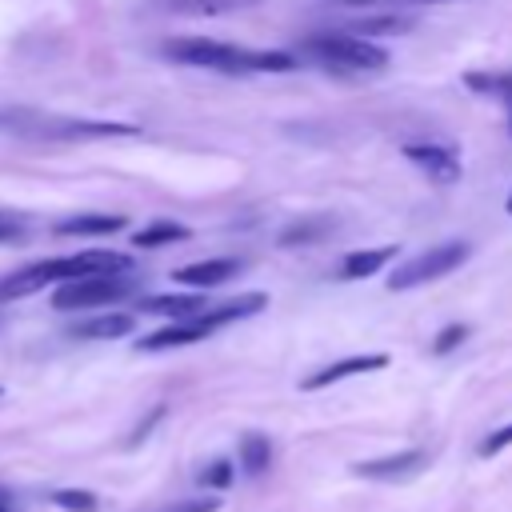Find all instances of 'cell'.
<instances>
[{"instance_id":"obj_1","label":"cell","mask_w":512,"mask_h":512,"mask_svg":"<svg viewBox=\"0 0 512 512\" xmlns=\"http://www.w3.org/2000/svg\"><path fill=\"white\" fill-rule=\"evenodd\" d=\"M132 268L128 256L120 252H76V256H56V260H36L12 276L0 280V300H16V296H32L48 284H72V280H88V276H124Z\"/></svg>"},{"instance_id":"obj_2","label":"cell","mask_w":512,"mask_h":512,"mask_svg":"<svg viewBox=\"0 0 512 512\" xmlns=\"http://www.w3.org/2000/svg\"><path fill=\"white\" fill-rule=\"evenodd\" d=\"M0 132L20 136H44V140H112V136H136V124H112V120H64L44 116L32 108H0Z\"/></svg>"},{"instance_id":"obj_3","label":"cell","mask_w":512,"mask_h":512,"mask_svg":"<svg viewBox=\"0 0 512 512\" xmlns=\"http://www.w3.org/2000/svg\"><path fill=\"white\" fill-rule=\"evenodd\" d=\"M304 52L332 72H380V68H388V52L364 36H352V32L304 36Z\"/></svg>"},{"instance_id":"obj_4","label":"cell","mask_w":512,"mask_h":512,"mask_svg":"<svg viewBox=\"0 0 512 512\" xmlns=\"http://www.w3.org/2000/svg\"><path fill=\"white\" fill-rule=\"evenodd\" d=\"M164 56L188 68H208V72H228V76H244L252 72V52L224 44V40H208V36H176L164 40Z\"/></svg>"},{"instance_id":"obj_5","label":"cell","mask_w":512,"mask_h":512,"mask_svg":"<svg viewBox=\"0 0 512 512\" xmlns=\"http://www.w3.org/2000/svg\"><path fill=\"white\" fill-rule=\"evenodd\" d=\"M468 252H472V248H468L464 240H448V244H436V248H428V252H420V256L404 260L400 268H392V276H388V288H392V292L424 288V284H432V280H440V276L456 272V268L468 260Z\"/></svg>"},{"instance_id":"obj_6","label":"cell","mask_w":512,"mask_h":512,"mask_svg":"<svg viewBox=\"0 0 512 512\" xmlns=\"http://www.w3.org/2000/svg\"><path fill=\"white\" fill-rule=\"evenodd\" d=\"M132 292V284L124 276H88V280H72V284H60L52 292V308L60 312H76V308H100V304H112V300H124Z\"/></svg>"},{"instance_id":"obj_7","label":"cell","mask_w":512,"mask_h":512,"mask_svg":"<svg viewBox=\"0 0 512 512\" xmlns=\"http://www.w3.org/2000/svg\"><path fill=\"white\" fill-rule=\"evenodd\" d=\"M380 368H388V356H384V352H356V356H340V360H332V364L308 372V376L300 380V388H304V392H316V388L340 384V380H348V376L380 372Z\"/></svg>"},{"instance_id":"obj_8","label":"cell","mask_w":512,"mask_h":512,"mask_svg":"<svg viewBox=\"0 0 512 512\" xmlns=\"http://www.w3.org/2000/svg\"><path fill=\"white\" fill-rule=\"evenodd\" d=\"M404 160H412L432 184H456L460 180V152L444 144H404Z\"/></svg>"},{"instance_id":"obj_9","label":"cell","mask_w":512,"mask_h":512,"mask_svg":"<svg viewBox=\"0 0 512 512\" xmlns=\"http://www.w3.org/2000/svg\"><path fill=\"white\" fill-rule=\"evenodd\" d=\"M424 464H428V452L404 448V452H392V456H380V460H360V464H352V472L360 480H408Z\"/></svg>"},{"instance_id":"obj_10","label":"cell","mask_w":512,"mask_h":512,"mask_svg":"<svg viewBox=\"0 0 512 512\" xmlns=\"http://www.w3.org/2000/svg\"><path fill=\"white\" fill-rule=\"evenodd\" d=\"M140 312H152V316H168L172 324H184V320H196L208 312V300L200 292H168V296H144L140 300Z\"/></svg>"},{"instance_id":"obj_11","label":"cell","mask_w":512,"mask_h":512,"mask_svg":"<svg viewBox=\"0 0 512 512\" xmlns=\"http://www.w3.org/2000/svg\"><path fill=\"white\" fill-rule=\"evenodd\" d=\"M240 268H244L240 260H232V256H216V260H200V264H184V268H176L172 280H176V284H188V288H216V284L232 280Z\"/></svg>"},{"instance_id":"obj_12","label":"cell","mask_w":512,"mask_h":512,"mask_svg":"<svg viewBox=\"0 0 512 512\" xmlns=\"http://www.w3.org/2000/svg\"><path fill=\"white\" fill-rule=\"evenodd\" d=\"M264 304H268V296H264V292H244V296H232V300H224V304L208 308V312H204V316H196V320H200L208 332H216V328H224V324H236V320L256 316Z\"/></svg>"},{"instance_id":"obj_13","label":"cell","mask_w":512,"mask_h":512,"mask_svg":"<svg viewBox=\"0 0 512 512\" xmlns=\"http://www.w3.org/2000/svg\"><path fill=\"white\" fill-rule=\"evenodd\" d=\"M204 336H208V328H204L200 320H184V324H164V328L140 336L136 348H140V352H168V348L196 344V340H204Z\"/></svg>"},{"instance_id":"obj_14","label":"cell","mask_w":512,"mask_h":512,"mask_svg":"<svg viewBox=\"0 0 512 512\" xmlns=\"http://www.w3.org/2000/svg\"><path fill=\"white\" fill-rule=\"evenodd\" d=\"M392 256H400V244L360 248V252H352V256H344V260H340V276H344V280H368V276H376Z\"/></svg>"},{"instance_id":"obj_15","label":"cell","mask_w":512,"mask_h":512,"mask_svg":"<svg viewBox=\"0 0 512 512\" xmlns=\"http://www.w3.org/2000/svg\"><path fill=\"white\" fill-rule=\"evenodd\" d=\"M464 88L500 100L508 108V132H512V72H464Z\"/></svg>"},{"instance_id":"obj_16","label":"cell","mask_w":512,"mask_h":512,"mask_svg":"<svg viewBox=\"0 0 512 512\" xmlns=\"http://www.w3.org/2000/svg\"><path fill=\"white\" fill-rule=\"evenodd\" d=\"M132 328H136V320L128 312H108V316H92V320L72 324V336H80V340H120Z\"/></svg>"},{"instance_id":"obj_17","label":"cell","mask_w":512,"mask_h":512,"mask_svg":"<svg viewBox=\"0 0 512 512\" xmlns=\"http://www.w3.org/2000/svg\"><path fill=\"white\" fill-rule=\"evenodd\" d=\"M248 4L252 0H152L156 12H172V16H224Z\"/></svg>"},{"instance_id":"obj_18","label":"cell","mask_w":512,"mask_h":512,"mask_svg":"<svg viewBox=\"0 0 512 512\" xmlns=\"http://www.w3.org/2000/svg\"><path fill=\"white\" fill-rule=\"evenodd\" d=\"M268 464H272V440L264 432H244L240 436V468L248 476H260V472H268Z\"/></svg>"},{"instance_id":"obj_19","label":"cell","mask_w":512,"mask_h":512,"mask_svg":"<svg viewBox=\"0 0 512 512\" xmlns=\"http://www.w3.org/2000/svg\"><path fill=\"white\" fill-rule=\"evenodd\" d=\"M120 228H124V216H72L56 224L60 236H112Z\"/></svg>"},{"instance_id":"obj_20","label":"cell","mask_w":512,"mask_h":512,"mask_svg":"<svg viewBox=\"0 0 512 512\" xmlns=\"http://www.w3.org/2000/svg\"><path fill=\"white\" fill-rule=\"evenodd\" d=\"M344 32H368V36H400V32H412V20L408 16H392V12H384V16H368V20H356V24H348Z\"/></svg>"},{"instance_id":"obj_21","label":"cell","mask_w":512,"mask_h":512,"mask_svg":"<svg viewBox=\"0 0 512 512\" xmlns=\"http://www.w3.org/2000/svg\"><path fill=\"white\" fill-rule=\"evenodd\" d=\"M172 240H188V228L176 224V220H156V224H148L132 236L136 248H156V244H172Z\"/></svg>"},{"instance_id":"obj_22","label":"cell","mask_w":512,"mask_h":512,"mask_svg":"<svg viewBox=\"0 0 512 512\" xmlns=\"http://www.w3.org/2000/svg\"><path fill=\"white\" fill-rule=\"evenodd\" d=\"M324 232H328V220H296L276 236V244H308V240H316Z\"/></svg>"},{"instance_id":"obj_23","label":"cell","mask_w":512,"mask_h":512,"mask_svg":"<svg viewBox=\"0 0 512 512\" xmlns=\"http://www.w3.org/2000/svg\"><path fill=\"white\" fill-rule=\"evenodd\" d=\"M52 504L64 512H96V496L84 488H60V492H52Z\"/></svg>"},{"instance_id":"obj_24","label":"cell","mask_w":512,"mask_h":512,"mask_svg":"<svg viewBox=\"0 0 512 512\" xmlns=\"http://www.w3.org/2000/svg\"><path fill=\"white\" fill-rule=\"evenodd\" d=\"M468 332H472L468 324H448V328H440V332H436V340H432V352H436V356L456 352V348L468 340Z\"/></svg>"},{"instance_id":"obj_25","label":"cell","mask_w":512,"mask_h":512,"mask_svg":"<svg viewBox=\"0 0 512 512\" xmlns=\"http://www.w3.org/2000/svg\"><path fill=\"white\" fill-rule=\"evenodd\" d=\"M196 480H200L204 488H216V492H224V488L232 484V464H228V460H212V464H208V468H204Z\"/></svg>"},{"instance_id":"obj_26","label":"cell","mask_w":512,"mask_h":512,"mask_svg":"<svg viewBox=\"0 0 512 512\" xmlns=\"http://www.w3.org/2000/svg\"><path fill=\"white\" fill-rule=\"evenodd\" d=\"M504 448H512V424H504V428H496V432H488L480 440V456H496Z\"/></svg>"},{"instance_id":"obj_27","label":"cell","mask_w":512,"mask_h":512,"mask_svg":"<svg viewBox=\"0 0 512 512\" xmlns=\"http://www.w3.org/2000/svg\"><path fill=\"white\" fill-rule=\"evenodd\" d=\"M216 508H220V496H192V500H176L164 512H216Z\"/></svg>"},{"instance_id":"obj_28","label":"cell","mask_w":512,"mask_h":512,"mask_svg":"<svg viewBox=\"0 0 512 512\" xmlns=\"http://www.w3.org/2000/svg\"><path fill=\"white\" fill-rule=\"evenodd\" d=\"M160 416H164V408H152V412H148V420H144V424H140V428H136V436H132V440H128V444H140V440H144V436H148V428H152V424H156V420H160Z\"/></svg>"},{"instance_id":"obj_29","label":"cell","mask_w":512,"mask_h":512,"mask_svg":"<svg viewBox=\"0 0 512 512\" xmlns=\"http://www.w3.org/2000/svg\"><path fill=\"white\" fill-rule=\"evenodd\" d=\"M16 236H20V228H16L12 220H4V216H0V244H4V240H16Z\"/></svg>"},{"instance_id":"obj_30","label":"cell","mask_w":512,"mask_h":512,"mask_svg":"<svg viewBox=\"0 0 512 512\" xmlns=\"http://www.w3.org/2000/svg\"><path fill=\"white\" fill-rule=\"evenodd\" d=\"M0 512H16V508H12V504H8L4 496H0Z\"/></svg>"},{"instance_id":"obj_31","label":"cell","mask_w":512,"mask_h":512,"mask_svg":"<svg viewBox=\"0 0 512 512\" xmlns=\"http://www.w3.org/2000/svg\"><path fill=\"white\" fill-rule=\"evenodd\" d=\"M504 212H508V216H512V192H508V200H504Z\"/></svg>"},{"instance_id":"obj_32","label":"cell","mask_w":512,"mask_h":512,"mask_svg":"<svg viewBox=\"0 0 512 512\" xmlns=\"http://www.w3.org/2000/svg\"><path fill=\"white\" fill-rule=\"evenodd\" d=\"M416 4H448V0H416Z\"/></svg>"},{"instance_id":"obj_33","label":"cell","mask_w":512,"mask_h":512,"mask_svg":"<svg viewBox=\"0 0 512 512\" xmlns=\"http://www.w3.org/2000/svg\"><path fill=\"white\" fill-rule=\"evenodd\" d=\"M340 4H368V0H340Z\"/></svg>"}]
</instances>
